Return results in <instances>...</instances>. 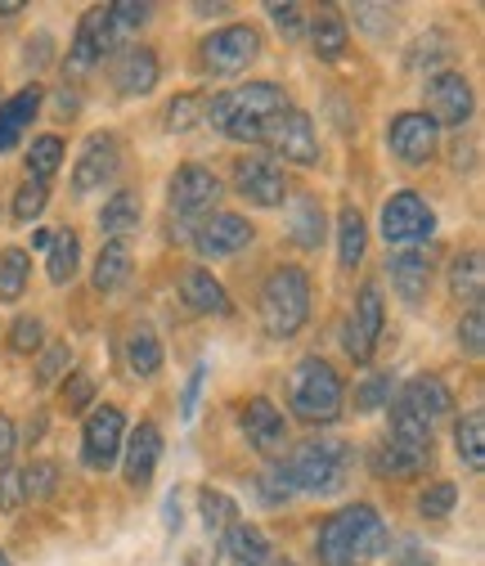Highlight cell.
<instances>
[{"label": "cell", "instance_id": "22", "mask_svg": "<svg viewBox=\"0 0 485 566\" xmlns=\"http://www.w3.org/2000/svg\"><path fill=\"white\" fill-rule=\"evenodd\" d=\"M158 77H162V63H158V54L149 45L122 50V59L113 67V82H117L122 95H149L158 86Z\"/></svg>", "mask_w": 485, "mask_h": 566}, {"label": "cell", "instance_id": "51", "mask_svg": "<svg viewBox=\"0 0 485 566\" xmlns=\"http://www.w3.org/2000/svg\"><path fill=\"white\" fill-rule=\"evenodd\" d=\"M23 504V472L0 468V513H14Z\"/></svg>", "mask_w": 485, "mask_h": 566}, {"label": "cell", "instance_id": "33", "mask_svg": "<svg viewBox=\"0 0 485 566\" xmlns=\"http://www.w3.org/2000/svg\"><path fill=\"white\" fill-rule=\"evenodd\" d=\"M77 265H82V239H77V230H54L50 265H45V274H50L54 289H63V283H73Z\"/></svg>", "mask_w": 485, "mask_h": 566}, {"label": "cell", "instance_id": "26", "mask_svg": "<svg viewBox=\"0 0 485 566\" xmlns=\"http://www.w3.org/2000/svg\"><path fill=\"white\" fill-rule=\"evenodd\" d=\"M428 463H432V450H404L391 441L369 454L373 476H419V472H428Z\"/></svg>", "mask_w": 485, "mask_h": 566}, {"label": "cell", "instance_id": "11", "mask_svg": "<svg viewBox=\"0 0 485 566\" xmlns=\"http://www.w3.org/2000/svg\"><path fill=\"white\" fill-rule=\"evenodd\" d=\"M189 239H193L198 256L221 261V256H234V252L252 248L256 230H252V221H247V217H239V211H212L207 221H198V226H193V234H189Z\"/></svg>", "mask_w": 485, "mask_h": 566}, {"label": "cell", "instance_id": "27", "mask_svg": "<svg viewBox=\"0 0 485 566\" xmlns=\"http://www.w3.org/2000/svg\"><path fill=\"white\" fill-rule=\"evenodd\" d=\"M310 41H315V54L324 59V63H337L341 54H346V41H351V28H346V19L337 14V10H319L315 19H310Z\"/></svg>", "mask_w": 485, "mask_h": 566}, {"label": "cell", "instance_id": "21", "mask_svg": "<svg viewBox=\"0 0 485 566\" xmlns=\"http://www.w3.org/2000/svg\"><path fill=\"white\" fill-rule=\"evenodd\" d=\"M180 297H184V306H189L193 315L225 319V315L234 311V306H230V293L221 289V279H217L212 270H202V265L184 270V279H180Z\"/></svg>", "mask_w": 485, "mask_h": 566}, {"label": "cell", "instance_id": "41", "mask_svg": "<svg viewBox=\"0 0 485 566\" xmlns=\"http://www.w3.org/2000/svg\"><path fill=\"white\" fill-rule=\"evenodd\" d=\"M67 365H73V346H67V342H50L41 350V360H36V387L59 382L67 374Z\"/></svg>", "mask_w": 485, "mask_h": 566}, {"label": "cell", "instance_id": "58", "mask_svg": "<svg viewBox=\"0 0 485 566\" xmlns=\"http://www.w3.org/2000/svg\"><path fill=\"white\" fill-rule=\"evenodd\" d=\"M14 14H23L19 0H0V19H14Z\"/></svg>", "mask_w": 485, "mask_h": 566}, {"label": "cell", "instance_id": "44", "mask_svg": "<svg viewBox=\"0 0 485 566\" xmlns=\"http://www.w3.org/2000/svg\"><path fill=\"white\" fill-rule=\"evenodd\" d=\"M99 59H104V50L77 28V41H73V50H67V59H63V73H67V77H86Z\"/></svg>", "mask_w": 485, "mask_h": 566}, {"label": "cell", "instance_id": "61", "mask_svg": "<svg viewBox=\"0 0 485 566\" xmlns=\"http://www.w3.org/2000/svg\"><path fill=\"white\" fill-rule=\"evenodd\" d=\"M0 566H10V557H6V553H0Z\"/></svg>", "mask_w": 485, "mask_h": 566}, {"label": "cell", "instance_id": "42", "mask_svg": "<svg viewBox=\"0 0 485 566\" xmlns=\"http://www.w3.org/2000/svg\"><path fill=\"white\" fill-rule=\"evenodd\" d=\"M54 490H59V463L36 459V463L23 472V500H50Z\"/></svg>", "mask_w": 485, "mask_h": 566}, {"label": "cell", "instance_id": "49", "mask_svg": "<svg viewBox=\"0 0 485 566\" xmlns=\"http://www.w3.org/2000/svg\"><path fill=\"white\" fill-rule=\"evenodd\" d=\"M445 59H450V41H445L441 32L423 36L419 45L409 50V67H419V73H423V67H432V63H445Z\"/></svg>", "mask_w": 485, "mask_h": 566}, {"label": "cell", "instance_id": "15", "mask_svg": "<svg viewBox=\"0 0 485 566\" xmlns=\"http://www.w3.org/2000/svg\"><path fill=\"white\" fill-rule=\"evenodd\" d=\"M423 99H428L423 113H428L436 126H463V122L472 117V104H476L463 73H436V77H428Z\"/></svg>", "mask_w": 485, "mask_h": 566}, {"label": "cell", "instance_id": "18", "mask_svg": "<svg viewBox=\"0 0 485 566\" xmlns=\"http://www.w3.org/2000/svg\"><path fill=\"white\" fill-rule=\"evenodd\" d=\"M239 422H243L247 441H252L261 454H280L284 441H288V422H284V413L274 409V400H265V396H252V400L243 405Z\"/></svg>", "mask_w": 485, "mask_h": 566}, {"label": "cell", "instance_id": "35", "mask_svg": "<svg viewBox=\"0 0 485 566\" xmlns=\"http://www.w3.org/2000/svg\"><path fill=\"white\" fill-rule=\"evenodd\" d=\"M198 517H202L207 535H225L239 522V504L230 500L225 490H202L198 494Z\"/></svg>", "mask_w": 485, "mask_h": 566}, {"label": "cell", "instance_id": "38", "mask_svg": "<svg viewBox=\"0 0 485 566\" xmlns=\"http://www.w3.org/2000/svg\"><path fill=\"white\" fill-rule=\"evenodd\" d=\"M391 446H404V450H432V428L413 418L404 405H391Z\"/></svg>", "mask_w": 485, "mask_h": 566}, {"label": "cell", "instance_id": "9", "mask_svg": "<svg viewBox=\"0 0 485 566\" xmlns=\"http://www.w3.org/2000/svg\"><path fill=\"white\" fill-rule=\"evenodd\" d=\"M217 198H221L217 171H207V167H198V163H184V167L171 176V185H167L171 217H180V221H189V226H198V221L212 217Z\"/></svg>", "mask_w": 485, "mask_h": 566}, {"label": "cell", "instance_id": "60", "mask_svg": "<svg viewBox=\"0 0 485 566\" xmlns=\"http://www.w3.org/2000/svg\"><path fill=\"white\" fill-rule=\"evenodd\" d=\"M256 566H297V562H288V557H274V553H270V557H265V562H256Z\"/></svg>", "mask_w": 485, "mask_h": 566}, {"label": "cell", "instance_id": "28", "mask_svg": "<svg viewBox=\"0 0 485 566\" xmlns=\"http://www.w3.org/2000/svg\"><path fill=\"white\" fill-rule=\"evenodd\" d=\"M365 243H369L365 217L356 207H341L337 211V261H341V270H356L365 261Z\"/></svg>", "mask_w": 485, "mask_h": 566}, {"label": "cell", "instance_id": "36", "mask_svg": "<svg viewBox=\"0 0 485 566\" xmlns=\"http://www.w3.org/2000/svg\"><path fill=\"white\" fill-rule=\"evenodd\" d=\"M28 279H32V256L23 248H6V252H0V297L19 302L23 289H28Z\"/></svg>", "mask_w": 485, "mask_h": 566}, {"label": "cell", "instance_id": "52", "mask_svg": "<svg viewBox=\"0 0 485 566\" xmlns=\"http://www.w3.org/2000/svg\"><path fill=\"white\" fill-rule=\"evenodd\" d=\"M265 10H270L274 28H280L288 41H293V36H302V28H306V23H302V6H280V0H274V6H265Z\"/></svg>", "mask_w": 485, "mask_h": 566}, {"label": "cell", "instance_id": "47", "mask_svg": "<svg viewBox=\"0 0 485 566\" xmlns=\"http://www.w3.org/2000/svg\"><path fill=\"white\" fill-rule=\"evenodd\" d=\"M45 202H50V189L45 185H36V180H28L19 193H14V221H36L41 211H45Z\"/></svg>", "mask_w": 485, "mask_h": 566}, {"label": "cell", "instance_id": "56", "mask_svg": "<svg viewBox=\"0 0 485 566\" xmlns=\"http://www.w3.org/2000/svg\"><path fill=\"white\" fill-rule=\"evenodd\" d=\"M14 446H19L14 422H10V413H0V463H6V459L14 454Z\"/></svg>", "mask_w": 485, "mask_h": 566}, {"label": "cell", "instance_id": "4", "mask_svg": "<svg viewBox=\"0 0 485 566\" xmlns=\"http://www.w3.org/2000/svg\"><path fill=\"white\" fill-rule=\"evenodd\" d=\"M346 387L337 378V369L324 356H306L293 369V413L302 422H333L341 413Z\"/></svg>", "mask_w": 485, "mask_h": 566}, {"label": "cell", "instance_id": "53", "mask_svg": "<svg viewBox=\"0 0 485 566\" xmlns=\"http://www.w3.org/2000/svg\"><path fill=\"white\" fill-rule=\"evenodd\" d=\"M91 396H95V378L91 374H73V378H67V387H63V405L67 409H86Z\"/></svg>", "mask_w": 485, "mask_h": 566}, {"label": "cell", "instance_id": "46", "mask_svg": "<svg viewBox=\"0 0 485 566\" xmlns=\"http://www.w3.org/2000/svg\"><path fill=\"white\" fill-rule=\"evenodd\" d=\"M108 19H113L117 36H122V32H140V28L154 19V6H135V0H117V6H108Z\"/></svg>", "mask_w": 485, "mask_h": 566}, {"label": "cell", "instance_id": "7", "mask_svg": "<svg viewBox=\"0 0 485 566\" xmlns=\"http://www.w3.org/2000/svg\"><path fill=\"white\" fill-rule=\"evenodd\" d=\"M198 54H202V67L212 77H239L247 63L261 59V32L247 28V23L221 28V32H212V36L198 45Z\"/></svg>", "mask_w": 485, "mask_h": 566}, {"label": "cell", "instance_id": "13", "mask_svg": "<svg viewBox=\"0 0 485 566\" xmlns=\"http://www.w3.org/2000/svg\"><path fill=\"white\" fill-rule=\"evenodd\" d=\"M436 139H441V126H436L428 113H400V117H391V126H387V149H391L404 167H423V163L436 154Z\"/></svg>", "mask_w": 485, "mask_h": 566}, {"label": "cell", "instance_id": "43", "mask_svg": "<svg viewBox=\"0 0 485 566\" xmlns=\"http://www.w3.org/2000/svg\"><path fill=\"white\" fill-rule=\"evenodd\" d=\"M293 476H288V463H270L265 472H261V500L270 504V509H280V504H288L293 500Z\"/></svg>", "mask_w": 485, "mask_h": 566}, {"label": "cell", "instance_id": "2", "mask_svg": "<svg viewBox=\"0 0 485 566\" xmlns=\"http://www.w3.org/2000/svg\"><path fill=\"white\" fill-rule=\"evenodd\" d=\"M391 535L373 504H346L319 526V562L324 566H360L378 553H387Z\"/></svg>", "mask_w": 485, "mask_h": 566}, {"label": "cell", "instance_id": "59", "mask_svg": "<svg viewBox=\"0 0 485 566\" xmlns=\"http://www.w3.org/2000/svg\"><path fill=\"white\" fill-rule=\"evenodd\" d=\"M54 243V230H32V248H50Z\"/></svg>", "mask_w": 485, "mask_h": 566}, {"label": "cell", "instance_id": "32", "mask_svg": "<svg viewBox=\"0 0 485 566\" xmlns=\"http://www.w3.org/2000/svg\"><path fill=\"white\" fill-rule=\"evenodd\" d=\"M135 226H140V198H135L130 189L113 193V198L104 202V211H99V230H104L108 239L126 243V234H130Z\"/></svg>", "mask_w": 485, "mask_h": 566}, {"label": "cell", "instance_id": "30", "mask_svg": "<svg viewBox=\"0 0 485 566\" xmlns=\"http://www.w3.org/2000/svg\"><path fill=\"white\" fill-rule=\"evenodd\" d=\"M454 450H458V459H463L467 472H481L485 468V413L481 409H472V413H463L454 422Z\"/></svg>", "mask_w": 485, "mask_h": 566}, {"label": "cell", "instance_id": "6", "mask_svg": "<svg viewBox=\"0 0 485 566\" xmlns=\"http://www.w3.org/2000/svg\"><path fill=\"white\" fill-rule=\"evenodd\" d=\"M436 234V211L428 207L423 193L413 189H400L382 202V239L396 243V248H409V243H432Z\"/></svg>", "mask_w": 485, "mask_h": 566}, {"label": "cell", "instance_id": "8", "mask_svg": "<svg viewBox=\"0 0 485 566\" xmlns=\"http://www.w3.org/2000/svg\"><path fill=\"white\" fill-rule=\"evenodd\" d=\"M382 324H387L382 289H378V283H365L360 297H356V311L346 315V324H341V350L356 365H369L373 350H378V337H382Z\"/></svg>", "mask_w": 485, "mask_h": 566}, {"label": "cell", "instance_id": "39", "mask_svg": "<svg viewBox=\"0 0 485 566\" xmlns=\"http://www.w3.org/2000/svg\"><path fill=\"white\" fill-rule=\"evenodd\" d=\"M454 504H458V485H454V481H432V485L419 494V513H423L428 522L450 517V513H454Z\"/></svg>", "mask_w": 485, "mask_h": 566}, {"label": "cell", "instance_id": "16", "mask_svg": "<svg viewBox=\"0 0 485 566\" xmlns=\"http://www.w3.org/2000/svg\"><path fill=\"white\" fill-rule=\"evenodd\" d=\"M117 167H122L117 139H113V135H91L86 149H82V158H77V167H73V193L86 198V193L104 189V185L117 176Z\"/></svg>", "mask_w": 485, "mask_h": 566}, {"label": "cell", "instance_id": "57", "mask_svg": "<svg viewBox=\"0 0 485 566\" xmlns=\"http://www.w3.org/2000/svg\"><path fill=\"white\" fill-rule=\"evenodd\" d=\"M162 526H167L171 535H176V531L184 526V522H180V494H176V490L167 494V504H162Z\"/></svg>", "mask_w": 485, "mask_h": 566}, {"label": "cell", "instance_id": "19", "mask_svg": "<svg viewBox=\"0 0 485 566\" xmlns=\"http://www.w3.org/2000/svg\"><path fill=\"white\" fill-rule=\"evenodd\" d=\"M387 270H391V289H396V297L404 306H423L428 302V293H432V261H428V252L404 248V252L391 256Z\"/></svg>", "mask_w": 485, "mask_h": 566}, {"label": "cell", "instance_id": "37", "mask_svg": "<svg viewBox=\"0 0 485 566\" xmlns=\"http://www.w3.org/2000/svg\"><path fill=\"white\" fill-rule=\"evenodd\" d=\"M59 163H63V139L59 135H36L32 149H28V180L50 185V176L59 171Z\"/></svg>", "mask_w": 485, "mask_h": 566}, {"label": "cell", "instance_id": "29", "mask_svg": "<svg viewBox=\"0 0 485 566\" xmlns=\"http://www.w3.org/2000/svg\"><path fill=\"white\" fill-rule=\"evenodd\" d=\"M126 369L135 378H154L162 369V342H158V333L149 324L130 328V337H126Z\"/></svg>", "mask_w": 485, "mask_h": 566}, {"label": "cell", "instance_id": "20", "mask_svg": "<svg viewBox=\"0 0 485 566\" xmlns=\"http://www.w3.org/2000/svg\"><path fill=\"white\" fill-rule=\"evenodd\" d=\"M122 454H126V463H122L126 485L145 490V485L154 481L158 459H162V432L154 428V422H140V428L130 432V441H122Z\"/></svg>", "mask_w": 485, "mask_h": 566}, {"label": "cell", "instance_id": "25", "mask_svg": "<svg viewBox=\"0 0 485 566\" xmlns=\"http://www.w3.org/2000/svg\"><path fill=\"white\" fill-rule=\"evenodd\" d=\"M450 289L463 306H481L485 297V256L472 248V252H458L454 265H450Z\"/></svg>", "mask_w": 485, "mask_h": 566}, {"label": "cell", "instance_id": "14", "mask_svg": "<svg viewBox=\"0 0 485 566\" xmlns=\"http://www.w3.org/2000/svg\"><path fill=\"white\" fill-rule=\"evenodd\" d=\"M234 189L252 207H280L288 198V176H284V167L274 163V158L252 154V158H239L234 163Z\"/></svg>", "mask_w": 485, "mask_h": 566}, {"label": "cell", "instance_id": "45", "mask_svg": "<svg viewBox=\"0 0 485 566\" xmlns=\"http://www.w3.org/2000/svg\"><path fill=\"white\" fill-rule=\"evenodd\" d=\"M391 391H396V374H373L360 391H356V409L360 413H378L391 405Z\"/></svg>", "mask_w": 485, "mask_h": 566}, {"label": "cell", "instance_id": "3", "mask_svg": "<svg viewBox=\"0 0 485 566\" xmlns=\"http://www.w3.org/2000/svg\"><path fill=\"white\" fill-rule=\"evenodd\" d=\"M261 324L270 337H297L310 319V274L302 265H280L270 270V279L261 283Z\"/></svg>", "mask_w": 485, "mask_h": 566}, {"label": "cell", "instance_id": "34", "mask_svg": "<svg viewBox=\"0 0 485 566\" xmlns=\"http://www.w3.org/2000/svg\"><path fill=\"white\" fill-rule=\"evenodd\" d=\"M95 289L99 293H117L122 283L130 279V248L126 243H117V239H108L104 248H99V256H95Z\"/></svg>", "mask_w": 485, "mask_h": 566}, {"label": "cell", "instance_id": "50", "mask_svg": "<svg viewBox=\"0 0 485 566\" xmlns=\"http://www.w3.org/2000/svg\"><path fill=\"white\" fill-rule=\"evenodd\" d=\"M458 346L467 350V356H481V350H485V311H481V306H472V311L463 315V324H458Z\"/></svg>", "mask_w": 485, "mask_h": 566}, {"label": "cell", "instance_id": "54", "mask_svg": "<svg viewBox=\"0 0 485 566\" xmlns=\"http://www.w3.org/2000/svg\"><path fill=\"white\" fill-rule=\"evenodd\" d=\"M202 378H207V360H198V365H193V374H189V382H184V396H180V418H184V422H189V418H193V409H198Z\"/></svg>", "mask_w": 485, "mask_h": 566}, {"label": "cell", "instance_id": "55", "mask_svg": "<svg viewBox=\"0 0 485 566\" xmlns=\"http://www.w3.org/2000/svg\"><path fill=\"white\" fill-rule=\"evenodd\" d=\"M396 566H436V562H432V553H428L419 539H404V544H400Z\"/></svg>", "mask_w": 485, "mask_h": 566}, {"label": "cell", "instance_id": "1", "mask_svg": "<svg viewBox=\"0 0 485 566\" xmlns=\"http://www.w3.org/2000/svg\"><path fill=\"white\" fill-rule=\"evenodd\" d=\"M288 108V95L274 82H247L239 91H221L217 99H207L202 122H212L217 130H225L230 139H243V145H261L265 126Z\"/></svg>", "mask_w": 485, "mask_h": 566}, {"label": "cell", "instance_id": "12", "mask_svg": "<svg viewBox=\"0 0 485 566\" xmlns=\"http://www.w3.org/2000/svg\"><path fill=\"white\" fill-rule=\"evenodd\" d=\"M122 441H126V418H122V409H117V405L91 409L86 432H82V459H86V468L108 472V468L117 463V454H122Z\"/></svg>", "mask_w": 485, "mask_h": 566}, {"label": "cell", "instance_id": "23", "mask_svg": "<svg viewBox=\"0 0 485 566\" xmlns=\"http://www.w3.org/2000/svg\"><path fill=\"white\" fill-rule=\"evenodd\" d=\"M36 113H41V86H23L14 99L0 104V154H10L19 145L23 130L36 122Z\"/></svg>", "mask_w": 485, "mask_h": 566}, {"label": "cell", "instance_id": "24", "mask_svg": "<svg viewBox=\"0 0 485 566\" xmlns=\"http://www.w3.org/2000/svg\"><path fill=\"white\" fill-rule=\"evenodd\" d=\"M288 234L306 252H315L324 243V207H319L315 193H297L293 198V207H288Z\"/></svg>", "mask_w": 485, "mask_h": 566}, {"label": "cell", "instance_id": "40", "mask_svg": "<svg viewBox=\"0 0 485 566\" xmlns=\"http://www.w3.org/2000/svg\"><path fill=\"white\" fill-rule=\"evenodd\" d=\"M202 113H207V99L202 95H176L167 104V130L171 135H184V130L202 126Z\"/></svg>", "mask_w": 485, "mask_h": 566}, {"label": "cell", "instance_id": "31", "mask_svg": "<svg viewBox=\"0 0 485 566\" xmlns=\"http://www.w3.org/2000/svg\"><path fill=\"white\" fill-rule=\"evenodd\" d=\"M221 544H225V557H234L239 566H256V562L270 557V539H265V531H256L252 522H234V526L221 535Z\"/></svg>", "mask_w": 485, "mask_h": 566}, {"label": "cell", "instance_id": "17", "mask_svg": "<svg viewBox=\"0 0 485 566\" xmlns=\"http://www.w3.org/2000/svg\"><path fill=\"white\" fill-rule=\"evenodd\" d=\"M396 405H404L419 422H428V428H436L441 418H450L454 413V396H450V387L436 378V374H419V378H409L404 387H400V396H396Z\"/></svg>", "mask_w": 485, "mask_h": 566}, {"label": "cell", "instance_id": "10", "mask_svg": "<svg viewBox=\"0 0 485 566\" xmlns=\"http://www.w3.org/2000/svg\"><path fill=\"white\" fill-rule=\"evenodd\" d=\"M261 139L274 149V158H284V163H297V167H315L319 163V135H315L310 113H302V108H284L265 126Z\"/></svg>", "mask_w": 485, "mask_h": 566}, {"label": "cell", "instance_id": "5", "mask_svg": "<svg viewBox=\"0 0 485 566\" xmlns=\"http://www.w3.org/2000/svg\"><path fill=\"white\" fill-rule=\"evenodd\" d=\"M346 468H351V446H346V441H306L288 459L293 490H306V494H333V490H341Z\"/></svg>", "mask_w": 485, "mask_h": 566}, {"label": "cell", "instance_id": "48", "mask_svg": "<svg viewBox=\"0 0 485 566\" xmlns=\"http://www.w3.org/2000/svg\"><path fill=\"white\" fill-rule=\"evenodd\" d=\"M41 342H45L41 319L36 315H19L14 328H10V346L19 350V356H32V350H41Z\"/></svg>", "mask_w": 485, "mask_h": 566}]
</instances>
